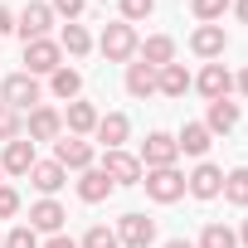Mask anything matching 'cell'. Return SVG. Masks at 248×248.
<instances>
[{
	"label": "cell",
	"instance_id": "24",
	"mask_svg": "<svg viewBox=\"0 0 248 248\" xmlns=\"http://www.w3.org/2000/svg\"><path fill=\"white\" fill-rule=\"evenodd\" d=\"M190 83H195V78H190L185 63H166V68H156V93H161V97H185Z\"/></svg>",
	"mask_w": 248,
	"mask_h": 248
},
{
	"label": "cell",
	"instance_id": "16",
	"mask_svg": "<svg viewBox=\"0 0 248 248\" xmlns=\"http://www.w3.org/2000/svg\"><path fill=\"white\" fill-rule=\"evenodd\" d=\"M63 219H68V209H63L59 200H34L25 224H30L34 233H63Z\"/></svg>",
	"mask_w": 248,
	"mask_h": 248
},
{
	"label": "cell",
	"instance_id": "9",
	"mask_svg": "<svg viewBox=\"0 0 248 248\" xmlns=\"http://www.w3.org/2000/svg\"><path fill=\"white\" fill-rule=\"evenodd\" d=\"M190 88H195L204 102H219V97H229V93H233V73L214 59V63H204V68L195 73V83H190Z\"/></svg>",
	"mask_w": 248,
	"mask_h": 248
},
{
	"label": "cell",
	"instance_id": "32",
	"mask_svg": "<svg viewBox=\"0 0 248 248\" xmlns=\"http://www.w3.org/2000/svg\"><path fill=\"white\" fill-rule=\"evenodd\" d=\"M117 20H127V25H137V20H146V15H156V0H117Z\"/></svg>",
	"mask_w": 248,
	"mask_h": 248
},
{
	"label": "cell",
	"instance_id": "27",
	"mask_svg": "<svg viewBox=\"0 0 248 248\" xmlns=\"http://www.w3.org/2000/svg\"><path fill=\"white\" fill-rule=\"evenodd\" d=\"M233 209H248V166H233V170H224V190H219Z\"/></svg>",
	"mask_w": 248,
	"mask_h": 248
},
{
	"label": "cell",
	"instance_id": "39",
	"mask_svg": "<svg viewBox=\"0 0 248 248\" xmlns=\"http://www.w3.org/2000/svg\"><path fill=\"white\" fill-rule=\"evenodd\" d=\"M229 10H233V15H238V20L248 25V0H233V5H229Z\"/></svg>",
	"mask_w": 248,
	"mask_h": 248
},
{
	"label": "cell",
	"instance_id": "18",
	"mask_svg": "<svg viewBox=\"0 0 248 248\" xmlns=\"http://www.w3.org/2000/svg\"><path fill=\"white\" fill-rule=\"evenodd\" d=\"M97 117H102V112H97L93 102L73 97V102L63 107V132H68V137H93V127H97Z\"/></svg>",
	"mask_w": 248,
	"mask_h": 248
},
{
	"label": "cell",
	"instance_id": "21",
	"mask_svg": "<svg viewBox=\"0 0 248 248\" xmlns=\"http://www.w3.org/2000/svg\"><path fill=\"white\" fill-rule=\"evenodd\" d=\"M175 146H180V156L204 161V151L214 146V137H209V127H204V122H185V127H180V137H175Z\"/></svg>",
	"mask_w": 248,
	"mask_h": 248
},
{
	"label": "cell",
	"instance_id": "14",
	"mask_svg": "<svg viewBox=\"0 0 248 248\" xmlns=\"http://www.w3.org/2000/svg\"><path fill=\"white\" fill-rule=\"evenodd\" d=\"M219 190H224V170L214 161H200L185 175V195H195V200H219Z\"/></svg>",
	"mask_w": 248,
	"mask_h": 248
},
{
	"label": "cell",
	"instance_id": "12",
	"mask_svg": "<svg viewBox=\"0 0 248 248\" xmlns=\"http://www.w3.org/2000/svg\"><path fill=\"white\" fill-rule=\"evenodd\" d=\"M49 25H54V10L44 5V0H30V5L15 15V34L30 44V39H49Z\"/></svg>",
	"mask_w": 248,
	"mask_h": 248
},
{
	"label": "cell",
	"instance_id": "38",
	"mask_svg": "<svg viewBox=\"0 0 248 248\" xmlns=\"http://www.w3.org/2000/svg\"><path fill=\"white\" fill-rule=\"evenodd\" d=\"M233 88H238V93H243V97H248V63H243V68H238V78H233Z\"/></svg>",
	"mask_w": 248,
	"mask_h": 248
},
{
	"label": "cell",
	"instance_id": "13",
	"mask_svg": "<svg viewBox=\"0 0 248 248\" xmlns=\"http://www.w3.org/2000/svg\"><path fill=\"white\" fill-rule=\"evenodd\" d=\"M224 49H229L224 25H195V30H190V54H195V59L214 63V59H224Z\"/></svg>",
	"mask_w": 248,
	"mask_h": 248
},
{
	"label": "cell",
	"instance_id": "29",
	"mask_svg": "<svg viewBox=\"0 0 248 248\" xmlns=\"http://www.w3.org/2000/svg\"><path fill=\"white\" fill-rule=\"evenodd\" d=\"M229 5H233V0H190V10H195L200 25H219L229 15Z\"/></svg>",
	"mask_w": 248,
	"mask_h": 248
},
{
	"label": "cell",
	"instance_id": "23",
	"mask_svg": "<svg viewBox=\"0 0 248 248\" xmlns=\"http://www.w3.org/2000/svg\"><path fill=\"white\" fill-rule=\"evenodd\" d=\"M137 59L151 63V68H166V63H175V39L170 34H146L141 49H137Z\"/></svg>",
	"mask_w": 248,
	"mask_h": 248
},
{
	"label": "cell",
	"instance_id": "19",
	"mask_svg": "<svg viewBox=\"0 0 248 248\" xmlns=\"http://www.w3.org/2000/svg\"><path fill=\"white\" fill-rule=\"evenodd\" d=\"M112 195H117V185H112L97 166L78 170V200H83V204H102V200H112Z\"/></svg>",
	"mask_w": 248,
	"mask_h": 248
},
{
	"label": "cell",
	"instance_id": "4",
	"mask_svg": "<svg viewBox=\"0 0 248 248\" xmlns=\"http://www.w3.org/2000/svg\"><path fill=\"white\" fill-rule=\"evenodd\" d=\"M97 170L112 180V185H141V175H146V166L122 146V151H102V161H97Z\"/></svg>",
	"mask_w": 248,
	"mask_h": 248
},
{
	"label": "cell",
	"instance_id": "28",
	"mask_svg": "<svg viewBox=\"0 0 248 248\" xmlns=\"http://www.w3.org/2000/svg\"><path fill=\"white\" fill-rule=\"evenodd\" d=\"M195 248H238V233H233L229 224H219V219H209V224L200 229V238H195Z\"/></svg>",
	"mask_w": 248,
	"mask_h": 248
},
{
	"label": "cell",
	"instance_id": "33",
	"mask_svg": "<svg viewBox=\"0 0 248 248\" xmlns=\"http://www.w3.org/2000/svg\"><path fill=\"white\" fill-rule=\"evenodd\" d=\"M39 243H44V238H39L30 224H15V229L5 233V248H39Z\"/></svg>",
	"mask_w": 248,
	"mask_h": 248
},
{
	"label": "cell",
	"instance_id": "11",
	"mask_svg": "<svg viewBox=\"0 0 248 248\" xmlns=\"http://www.w3.org/2000/svg\"><path fill=\"white\" fill-rule=\"evenodd\" d=\"M93 141H102L107 151H122V146L132 141V117L127 112H102L97 127H93Z\"/></svg>",
	"mask_w": 248,
	"mask_h": 248
},
{
	"label": "cell",
	"instance_id": "25",
	"mask_svg": "<svg viewBox=\"0 0 248 248\" xmlns=\"http://www.w3.org/2000/svg\"><path fill=\"white\" fill-rule=\"evenodd\" d=\"M49 93H54L59 102L83 97V73H78V68H68V63H63V68H54V73H49Z\"/></svg>",
	"mask_w": 248,
	"mask_h": 248
},
{
	"label": "cell",
	"instance_id": "6",
	"mask_svg": "<svg viewBox=\"0 0 248 248\" xmlns=\"http://www.w3.org/2000/svg\"><path fill=\"white\" fill-rule=\"evenodd\" d=\"M117 243H122V248H151V243H156V219L141 214V209L122 214V219H117Z\"/></svg>",
	"mask_w": 248,
	"mask_h": 248
},
{
	"label": "cell",
	"instance_id": "1",
	"mask_svg": "<svg viewBox=\"0 0 248 248\" xmlns=\"http://www.w3.org/2000/svg\"><path fill=\"white\" fill-rule=\"evenodd\" d=\"M97 49H102L107 63H132L137 49H141V34H137V25H127V20H112V25H102Z\"/></svg>",
	"mask_w": 248,
	"mask_h": 248
},
{
	"label": "cell",
	"instance_id": "8",
	"mask_svg": "<svg viewBox=\"0 0 248 248\" xmlns=\"http://www.w3.org/2000/svg\"><path fill=\"white\" fill-rule=\"evenodd\" d=\"M54 161L63 166V170H88V166H97V151H93V141L88 137H59L54 141Z\"/></svg>",
	"mask_w": 248,
	"mask_h": 248
},
{
	"label": "cell",
	"instance_id": "17",
	"mask_svg": "<svg viewBox=\"0 0 248 248\" xmlns=\"http://www.w3.org/2000/svg\"><path fill=\"white\" fill-rule=\"evenodd\" d=\"M30 185L39 190V200H54V195L68 185V170H63L59 161H34V170H30Z\"/></svg>",
	"mask_w": 248,
	"mask_h": 248
},
{
	"label": "cell",
	"instance_id": "26",
	"mask_svg": "<svg viewBox=\"0 0 248 248\" xmlns=\"http://www.w3.org/2000/svg\"><path fill=\"white\" fill-rule=\"evenodd\" d=\"M59 49H63L68 59H88V54H93V34L73 20V25H63V30H59Z\"/></svg>",
	"mask_w": 248,
	"mask_h": 248
},
{
	"label": "cell",
	"instance_id": "31",
	"mask_svg": "<svg viewBox=\"0 0 248 248\" xmlns=\"http://www.w3.org/2000/svg\"><path fill=\"white\" fill-rule=\"evenodd\" d=\"M78 248H122V243H117V229H107V224H93V229L78 238Z\"/></svg>",
	"mask_w": 248,
	"mask_h": 248
},
{
	"label": "cell",
	"instance_id": "37",
	"mask_svg": "<svg viewBox=\"0 0 248 248\" xmlns=\"http://www.w3.org/2000/svg\"><path fill=\"white\" fill-rule=\"evenodd\" d=\"M5 34H15V10L0 5V39H5Z\"/></svg>",
	"mask_w": 248,
	"mask_h": 248
},
{
	"label": "cell",
	"instance_id": "43",
	"mask_svg": "<svg viewBox=\"0 0 248 248\" xmlns=\"http://www.w3.org/2000/svg\"><path fill=\"white\" fill-rule=\"evenodd\" d=\"M0 175H5V170H0Z\"/></svg>",
	"mask_w": 248,
	"mask_h": 248
},
{
	"label": "cell",
	"instance_id": "20",
	"mask_svg": "<svg viewBox=\"0 0 248 248\" xmlns=\"http://www.w3.org/2000/svg\"><path fill=\"white\" fill-rule=\"evenodd\" d=\"M238 102H229V97H219V102H209V112H204V127H209V137H229L233 127H238Z\"/></svg>",
	"mask_w": 248,
	"mask_h": 248
},
{
	"label": "cell",
	"instance_id": "34",
	"mask_svg": "<svg viewBox=\"0 0 248 248\" xmlns=\"http://www.w3.org/2000/svg\"><path fill=\"white\" fill-rule=\"evenodd\" d=\"M15 214H20V190L0 180V219H15Z\"/></svg>",
	"mask_w": 248,
	"mask_h": 248
},
{
	"label": "cell",
	"instance_id": "35",
	"mask_svg": "<svg viewBox=\"0 0 248 248\" xmlns=\"http://www.w3.org/2000/svg\"><path fill=\"white\" fill-rule=\"evenodd\" d=\"M49 10H54V15H63V20L73 25V20L88 10V0H49Z\"/></svg>",
	"mask_w": 248,
	"mask_h": 248
},
{
	"label": "cell",
	"instance_id": "7",
	"mask_svg": "<svg viewBox=\"0 0 248 248\" xmlns=\"http://www.w3.org/2000/svg\"><path fill=\"white\" fill-rule=\"evenodd\" d=\"M137 161H141L146 170H161V166H175V161H180V146H175V137H170V132H146V141H141Z\"/></svg>",
	"mask_w": 248,
	"mask_h": 248
},
{
	"label": "cell",
	"instance_id": "30",
	"mask_svg": "<svg viewBox=\"0 0 248 248\" xmlns=\"http://www.w3.org/2000/svg\"><path fill=\"white\" fill-rule=\"evenodd\" d=\"M15 137H25V117H20L15 107H5V102H0V146H5V141H15Z\"/></svg>",
	"mask_w": 248,
	"mask_h": 248
},
{
	"label": "cell",
	"instance_id": "22",
	"mask_svg": "<svg viewBox=\"0 0 248 248\" xmlns=\"http://www.w3.org/2000/svg\"><path fill=\"white\" fill-rule=\"evenodd\" d=\"M122 83H127V93H132L137 102L156 97V68H151V63H141V59H132V63H127V78H122Z\"/></svg>",
	"mask_w": 248,
	"mask_h": 248
},
{
	"label": "cell",
	"instance_id": "2",
	"mask_svg": "<svg viewBox=\"0 0 248 248\" xmlns=\"http://www.w3.org/2000/svg\"><path fill=\"white\" fill-rule=\"evenodd\" d=\"M0 102L15 107V112L25 117V112H34V107L44 102V83L30 78L25 68H20V73H5V78H0Z\"/></svg>",
	"mask_w": 248,
	"mask_h": 248
},
{
	"label": "cell",
	"instance_id": "40",
	"mask_svg": "<svg viewBox=\"0 0 248 248\" xmlns=\"http://www.w3.org/2000/svg\"><path fill=\"white\" fill-rule=\"evenodd\" d=\"M161 248H195V238H166Z\"/></svg>",
	"mask_w": 248,
	"mask_h": 248
},
{
	"label": "cell",
	"instance_id": "10",
	"mask_svg": "<svg viewBox=\"0 0 248 248\" xmlns=\"http://www.w3.org/2000/svg\"><path fill=\"white\" fill-rule=\"evenodd\" d=\"M25 137H30L34 146H39V141H59V137H63V112L39 102V107L25 117Z\"/></svg>",
	"mask_w": 248,
	"mask_h": 248
},
{
	"label": "cell",
	"instance_id": "15",
	"mask_svg": "<svg viewBox=\"0 0 248 248\" xmlns=\"http://www.w3.org/2000/svg\"><path fill=\"white\" fill-rule=\"evenodd\" d=\"M34 161H39V156H34V141H30V137H15V141H5V151H0V170L15 175V180L30 175Z\"/></svg>",
	"mask_w": 248,
	"mask_h": 248
},
{
	"label": "cell",
	"instance_id": "36",
	"mask_svg": "<svg viewBox=\"0 0 248 248\" xmlns=\"http://www.w3.org/2000/svg\"><path fill=\"white\" fill-rule=\"evenodd\" d=\"M39 248H78V238H68V233H49Z\"/></svg>",
	"mask_w": 248,
	"mask_h": 248
},
{
	"label": "cell",
	"instance_id": "42",
	"mask_svg": "<svg viewBox=\"0 0 248 248\" xmlns=\"http://www.w3.org/2000/svg\"><path fill=\"white\" fill-rule=\"evenodd\" d=\"M0 248H5V233H0Z\"/></svg>",
	"mask_w": 248,
	"mask_h": 248
},
{
	"label": "cell",
	"instance_id": "5",
	"mask_svg": "<svg viewBox=\"0 0 248 248\" xmlns=\"http://www.w3.org/2000/svg\"><path fill=\"white\" fill-rule=\"evenodd\" d=\"M54 68H63L59 39H30V44H25V73H30V78H49Z\"/></svg>",
	"mask_w": 248,
	"mask_h": 248
},
{
	"label": "cell",
	"instance_id": "41",
	"mask_svg": "<svg viewBox=\"0 0 248 248\" xmlns=\"http://www.w3.org/2000/svg\"><path fill=\"white\" fill-rule=\"evenodd\" d=\"M233 233H238V243H243V248H248V219H243V224H238V229H233Z\"/></svg>",
	"mask_w": 248,
	"mask_h": 248
},
{
	"label": "cell",
	"instance_id": "3",
	"mask_svg": "<svg viewBox=\"0 0 248 248\" xmlns=\"http://www.w3.org/2000/svg\"><path fill=\"white\" fill-rule=\"evenodd\" d=\"M141 185H146V200H156V204H175V200H185V170H180V166L146 170Z\"/></svg>",
	"mask_w": 248,
	"mask_h": 248
}]
</instances>
